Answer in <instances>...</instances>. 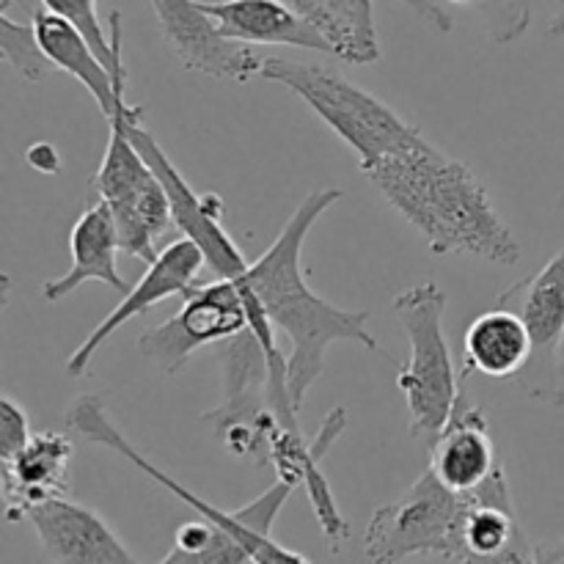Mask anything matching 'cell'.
Returning a JSON list of instances; mask_svg holds the SVG:
<instances>
[{
	"label": "cell",
	"mask_w": 564,
	"mask_h": 564,
	"mask_svg": "<svg viewBox=\"0 0 564 564\" xmlns=\"http://www.w3.org/2000/svg\"><path fill=\"white\" fill-rule=\"evenodd\" d=\"M339 187H317L308 193L295 213L281 226L268 251L248 262L237 275L242 286L262 303L275 334L290 339L286 375H290L292 405L301 411L308 389L325 372V352L334 341H352L364 350L380 352L378 339L369 334V312H350L319 297L303 275V242L319 218L341 202Z\"/></svg>",
	"instance_id": "6da1fadb"
},
{
	"label": "cell",
	"mask_w": 564,
	"mask_h": 564,
	"mask_svg": "<svg viewBox=\"0 0 564 564\" xmlns=\"http://www.w3.org/2000/svg\"><path fill=\"white\" fill-rule=\"evenodd\" d=\"M386 202L408 220L435 257L485 259L516 264L521 246L471 169L430 141L364 169Z\"/></svg>",
	"instance_id": "7a4b0ae2"
},
{
	"label": "cell",
	"mask_w": 564,
	"mask_h": 564,
	"mask_svg": "<svg viewBox=\"0 0 564 564\" xmlns=\"http://www.w3.org/2000/svg\"><path fill=\"white\" fill-rule=\"evenodd\" d=\"M259 77L297 94L356 152L361 171L424 141L419 127L330 66L264 58Z\"/></svg>",
	"instance_id": "3957f363"
},
{
	"label": "cell",
	"mask_w": 564,
	"mask_h": 564,
	"mask_svg": "<svg viewBox=\"0 0 564 564\" xmlns=\"http://www.w3.org/2000/svg\"><path fill=\"white\" fill-rule=\"evenodd\" d=\"M391 312L400 319L411 345V356L397 372V386L405 394L411 435L430 446L449 422L463 391L444 336L446 292L433 281H424L400 292Z\"/></svg>",
	"instance_id": "277c9868"
},
{
	"label": "cell",
	"mask_w": 564,
	"mask_h": 564,
	"mask_svg": "<svg viewBox=\"0 0 564 564\" xmlns=\"http://www.w3.org/2000/svg\"><path fill=\"white\" fill-rule=\"evenodd\" d=\"M466 516L468 494L446 488L427 471L375 512L364 534V554L375 562H405L413 556L468 562Z\"/></svg>",
	"instance_id": "5b68a950"
},
{
	"label": "cell",
	"mask_w": 564,
	"mask_h": 564,
	"mask_svg": "<svg viewBox=\"0 0 564 564\" xmlns=\"http://www.w3.org/2000/svg\"><path fill=\"white\" fill-rule=\"evenodd\" d=\"M127 110L130 102L127 94H121L108 119V149L94 176V187L113 213L121 253L152 264L160 253L158 242L174 224V215L163 182L127 132Z\"/></svg>",
	"instance_id": "8992f818"
},
{
	"label": "cell",
	"mask_w": 564,
	"mask_h": 564,
	"mask_svg": "<svg viewBox=\"0 0 564 564\" xmlns=\"http://www.w3.org/2000/svg\"><path fill=\"white\" fill-rule=\"evenodd\" d=\"M180 312L138 336V352L165 375H176L202 347L229 341L251 328L248 301L237 279L193 284Z\"/></svg>",
	"instance_id": "52a82bcc"
},
{
	"label": "cell",
	"mask_w": 564,
	"mask_h": 564,
	"mask_svg": "<svg viewBox=\"0 0 564 564\" xmlns=\"http://www.w3.org/2000/svg\"><path fill=\"white\" fill-rule=\"evenodd\" d=\"M224 400L218 408L204 413V422L213 424L215 435L237 457H257L264 466L270 430L281 422L270 408V356L251 328L237 334L226 345L224 358Z\"/></svg>",
	"instance_id": "ba28073f"
},
{
	"label": "cell",
	"mask_w": 564,
	"mask_h": 564,
	"mask_svg": "<svg viewBox=\"0 0 564 564\" xmlns=\"http://www.w3.org/2000/svg\"><path fill=\"white\" fill-rule=\"evenodd\" d=\"M127 132H130L138 152L147 158V163L152 165V171L163 182L171 202V215H174V224L180 226L182 235L191 237L202 248L207 268L218 279H237L248 268V262L240 248H237V242L229 237V231L220 224L224 220L220 196L193 191L191 182L182 176V171L163 152L158 138L141 124V108L138 105H130V110H127Z\"/></svg>",
	"instance_id": "9c48e42d"
},
{
	"label": "cell",
	"mask_w": 564,
	"mask_h": 564,
	"mask_svg": "<svg viewBox=\"0 0 564 564\" xmlns=\"http://www.w3.org/2000/svg\"><path fill=\"white\" fill-rule=\"evenodd\" d=\"M66 424H69V427L75 430V433L80 435L83 441H88V444L108 446V449L116 452V455L127 457L132 466H138L141 471H147L149 477L154 479V482H160L165 490H171L176 499L185 501L191 510H196L198 518H204V521H213L215 527L226 529V532L235 534L237 540H242V543L248 545V551L253 554V562H295V564H306L308 562L306 556L297 554V551L284 549V545H279V543H264V540H259L257 534H253L251 529L246 527L240 510H231V512L218 510V507L207 505L202 496H196L193 490H187L185 485L176 482L174 477H169L165 471L154 468L152 463H149L147 457H143L141 452H138L135 446H132L130 441L121 435V430L116 427L113 419H110L108 411H105L102 397H97V394L77 397V400L72 402L69 416H66Z\"/></svg>",
	"instance_id": "30bf717a"
},
{
	"label": "cell",
	"mask_w": 564,
	"mask_h": 564,
	"mask_svg": "<svg viewBox=\"0 0 564 564\" xmlns=\"http://www.w3.org/2000/svg\"><path fill=\"white\" fill-rule=\"evenodd\" d=\"M149 6L163 39L187 69L237 83L262 75L264 58L257 47L226 36L202 0H149Z\"/></svg>",
	"instance_id": "8fae6325"
},
{
	"label": "cell",
	"mask_w": 564,
	"mask_h": 564,
	"mask_svg": "<svg viewBox=\"0 0 564 564\" xmlns=\"http://www.w3.org/2000/svg\"><path fill=\"white\" fill-rule=\"evenodd\" d=\"M207 264L204 251L191 240V237H182V240L171 242L163 251L158 253L152 264H149L147 273L141 275L132 290L124 292V297L119 301V306L86 336V339L77 345V350L72 352L69 361H66V375L69 378H83L91 367L94 356L99 352V347L105 341H110V336L119 328H124L130 319L141 317L149 308H154L158 303L169 301V297L185 295L193 284H198V270Z\"/></svg>",
	"instance_id": "7c38bea8"
},
{
	"label": "cell",
	"mask_w": 564,
	"mask_h": 564,
	"mask_svg": "<svg viewBox=\"0 0 564 564\" xmlns=\"http://www.w3.org/2000/svg\"><path fill=\"white\" fill-rule=\"evenodd\" d=\"M50 562L75 564H130L132 551L105 523L99 512L69 501L66 496L42 501L25 512Z\"/></svg>",
	"instance_id": "4fadbf2b"
},
{
	"label": "cell",
	"mask_w": 564,
	"mask_h": 564,
	"mask_svg": "<svg viewBox=\"0 0 564 564\" xmlns=\"http://www.w3.org/2000/svg\"><path fill=\"white\" fill-rule=\"evenodd\" d=\"M72 457H75V444L64 433L42 430L33 433L14 457L0 460L6 521H22L31 507L69 494Z\"/></svg>",
	"instance_id": "5bb4252c"
},
{
	"label": "cell",
	"mask_w": 564,
	"mask_h": 564,
	"mask_svg": "<svg viewBox=\"0 0 564 564\" xmlns=\"http://www.w3.org/2000/svg\"><path fill=\"white\" fill-rule=\"evenodd\" d=\"M202 6L226 36L240 42L281 44L336 55L328 33L290 0H202Z\"/></svg>",
	"instance_id": "9a60e30c"
},
{
	"label": "cell",
	"mask_w": 564,
	"mask_h": 564,
	"mask_svg": "<svg viewBox=\"0 0 564 564\" xmlns=\"http://www.w3.org/2000/svg\"><path fill=\"white\" fill-rule=\"evenodd\" d=\"M488 416L460 391L449 422L430 444V471L457 494L479 488L499 468Z\"/></svg>",
	"instance_id": "2e32d148"
},
{
	"label": "cell",
	"mask_w": 564,
	"mask_h": 564,
	"mask_svg": "<svg viewBox=\"0 0 564 564\" xmlns=\"http://www.w3.org/2000/svg\"><path fill=\"white\" fill-rule=\"evenodd\" d=\"M69 251L72 268L64 275H58V279L44 281V301H61V297L72 295L77 286L91 284V281H99V284L110 286V290L121 292V295L130 290L127 281L119 275V264H116V257L121 251L119 229H116L113 213H110V207L102 198L91 204L75 220L69 231Z\"/></svg>",
	"instance_id": "e0dca14e"
},
{
	"label": "cell",
	"mask_w": 564,
	"mask_h": 564,
	"mask_svg": "<svg viewBox=\"0 0 564 564\" xmlns=\"http://www.w3.org/2000/svg\"><path fill=\"white\" fill-rule=\"evenodd\" d=\"M468 562H529L532 549L527 543L505 466L496 468L479 488L468 490L466 516Z\"/></svg>",
	"instance_id": "ac0fdd59"
},
{
	"label": "cell",
	"mask_w": 564,
	"mask_h": 564,
	"mask_svg": "<svg viewBox=\"0 0 564 564\" xmlns=\"http://www.w3.org/2000/svg\"><path fill=\"white\" fill-rule=\"evenodd\" d=\"M31 22L50 64L58 72L75 77L80 86H86L105 119H110L116 99L127 94V69L113 75V69L99 58L91 42L69 20L53 14V11L36 9L31 14Z\"/></svg>",
	"instance_id": "d6986e66"
},
{
	"label": "cell",
	"mask_w": 564,
	"mask_h": 564,
	"mask_svg": "<svg viewBox=\"0 0 564 564\" xmlns=\"http://www.w3.org/2000/svg\"><path fill=\"white\" fill-rule=\"evenodd\" d=\"M534 356L532 334L518 312L507 306H496L479 314L466 330V369L460 380L471 372L485 378H512L521 372Z\"/></svg>",
	"instance_id": "ffe728a7"
},
{
	"label": "cell",
	"mask_w": 564,
	"mask_h": 564,
	"mask_svg": "<svg viewBox=\"0 0 564 564\" xmlns=\"http://www.w3.org/2000/svg\"><path fill=\"white\" fill-rule=\"evenodd\" d=\"M411 6L430 28L438 33L452 31V17L433 0H402ZM325 14H328V39L336 47V58L347 64H375L380 58L378 31H375L372 0H325Z\"/></svg>",
	"instance_id": "44dd1931"
},
{
	"label": "cell",
	"mask_w": 564,
	"mask_h": 564,
	"mask_svg": "<svg viewBox=\"0 0 564 564\" xmlns=\"http://www.w3.org/2000/svg\"><path fill=\"white\" fill-rule=\"evenodd\" d=\"M496 306L518 312L532 334L534 352L562 350L564 345V251L556 253L532 281L499 295Z\"/></svg>",
	"instance_id": "7402d4cb"
},
{
	"label": "cell",
	"mask_w": 564,
	"mask_h": 564,
	"mask_svg": "<svg viewBox=\"0 0 564 564\" xmlns=\"http://www.w3.org/2000/svg\"><path fill=\"white\" fill-rule=\"evenodd\" d=\"M42 9L53 11V14L69 20L83 36L91 42V47L97 50L99 58L116 72L127 69L124 66V53H121V44H124V36H121V14L113 11L110 14V28L102 25L99 20L97 0H42Z\"/></svg>",
	"instance_id": "603a6c76"
},
{
	"label": "cell",
	"mask_w": 564,
	"mask_h": 564,
	"mask_svg": "<svg viewBox=\"0 0 564 564\" xmlns=\"http://www.w3.org/2000/svg\"><path fill=\"white\" fill-rule=\"evenodd\" d=\"M0 55L25 83H39L55 69L39 44L33 22H17L9 9H0Z\"/></svg>",
	"instance_id": "cb8c5ba5"
},
{
	"label": "cell",
	"mask_w": 564,
	"mask_h": 564,
	"mask_svg": "<svg viewBox=\"0 0 564 564\" xmlns=\"http://www.w3.org/2000/svg\"><path fill=\"white\" fill-rule=\"evenodd\" d=\"M449 3L477 9L485 17V28L496 44L518 42L532 25V0H449Z\"/></svg>",
	"instance_id": "d4e9b609"
},
{
	"label": "cell",
	"mask_w": 564,
	"mask_h": 564,
	"mask_svg": "<svg viewBox=\"0 0 564 564\" xmlns=\"http://www.w3.org/2000/svg\"><path fill=\"white\" fill-rule=\"evenodd\" d=\"M31 435L25 408L11 400V397H3L0 400V460L14 457L31 441Z\"/></svg>",
	"instance_id": "484cf974"
},
{
	"label": "cell",
	"mask_w": 564,
	"mask_h": 564,
	"mask_svg": "<svg viewBox=\"0 0 564 564\" xmlns=\"http://www.w3.org/2000/svg\"><path fill=\"white\" fill-rule=\"evenodd\" d=\"M25 160L33 171H39V174H58L61 171L58 152H55L53 143H47V141L31 143L25 152Z\"/></svg>",
	"instance_id": "4316f807"
},
{
	"label": "cell",
	"mask_w": 564,
	"mask_h": 564,
	"mask_svg": "<svg viewBox=\"0 0 564 564\" xmlns=\"http://www.w3.org/2000/svg\"><path fill=\"white\" fill-rule=\"evenodd\" d=\"M532 562H564V538L545 540V543L534 545Z\"/></svg>",
	"instance_id": "83f0119b"
},
{
	"label": "cell",
	"mask_w": 564,
	"mask_h": 564,
	"mask_svg": "<svg viewBox=\"0 0 564 564\" xmlns=\"http://www.w3.org/2000/svg\"><path fill=\"white\" fill-rule=\"evenodd\" d=\"M532 400H543L554 408H564V389H534Z\"/></svg>",
	"instance_id": "f1b7e54d"
},
{
	"label": "cell",
	"mask_w": 564,
	"mask_h": 564,
	"mask_svg": "<svg viewBox=\"0 0 564 564\" xmlns=\"http://www.w3.org/2000/svg\"><path fill=\"white\" fill-rule=\"evenodd\" d=\"M549 33L554 39H564V0L556 3V14L551 17V22H549Z\"/></svg>",
	"instance_id": "f546056e"
},
{
	"label": "cell",
	"mask_w": 564,
	"mask_h": 564,
	"mask_svg": "<svg viewBox=\"0 0 564 564\" xmlns=\"http://www.w3.org/2000/svg\"><path fill=\"white\" fill-rule=\"evenodd\" d=\"M562 207H564V196H562Z\"/></svg>",
	"instance_id": "4dcf8cb0"
},
{
	"label": "cell",
	"mask_w": 564,
	"mask_h": 564,
	"mask_svg": "<svg viewBox=\"0 0 564 564\" xmlns=\"http://www.w3.org/2000/svg\"><path fill=\"white\" fill-rule=\"evenodd\" d=\"M562 350H564V345H562Z\"/></svg>",
	"instance_id": "1f68e13d"
}]
</instances>
